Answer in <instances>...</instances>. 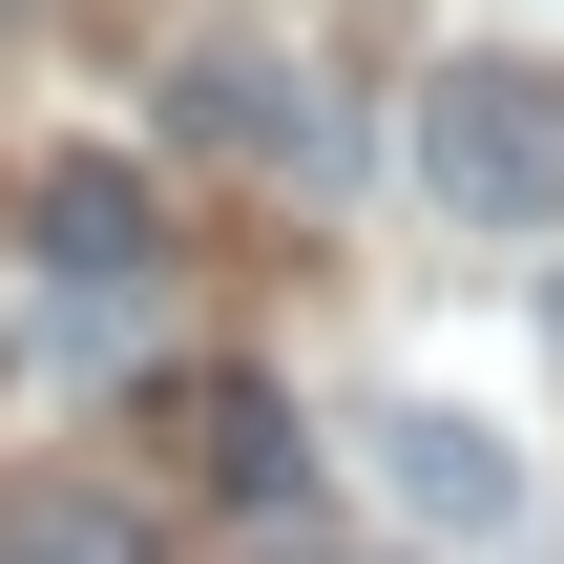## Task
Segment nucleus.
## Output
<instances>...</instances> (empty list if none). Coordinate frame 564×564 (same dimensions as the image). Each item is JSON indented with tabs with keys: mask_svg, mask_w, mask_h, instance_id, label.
Segmentation results:
<instances>
[{
	"mask_svg": "<svg viewBox=\"0 0 564 564\" xmlns=\"http://www.w3.org/2000/svg\"><path fill=\"white\" fill-rule=\"evenodd\" d=\"M419 188H440L460 230H564V84L440 63V84H419Z\"/></svg>",
	"mask_w": 564,
	"mask_h": 564,
	"instance_id": "1",
	"label": "nucleus"
},
{
	"mask_svg": "<svg viewBox=\"0 0 564 564\" xmlns=\"http://www.w3.org/2000/svg\"><path fill=\"white\" fill-rule=\"evenodd\" d=\"M377 502L440 523V544H502V523H523V440L460 419V398H398V419H377Z\"/></svg>",
	"mask_w": 564,
	"mask_h": 564,
	"instance_id": "2",
	"label": "nucleus"
},
{
	"mask_svg": "<svg viewBox=\"0 0 564 564\" xmlns=\"http://www.w3.org/2000/svg\"><path fill=\"white\" fill-rule=\"evenodd\" d=\"M21 230H42V272H63V293H126V272H147V167L63 147V167L21 188Z\"/></svg>",
	"mask_w": 564,
	"mask_h": 564,
	"instance_id": "3",
	"label": "nucleus"
},
{
	"mask_svg": "<svg viewBox=\"0 0 564 564\" xmlns=\"http://www.w3.org/2000/svg\"><path fill=\"white\" fill-rule=\"evenodd\" d=\"M188 147H251V167H335V126H314V84H272L251 42H188Z\"/></svg>",
	"mask_w": 564,
	"mask_h": 564,
	"instance_id": "4",
	"label": "nucleus"
},
{
	"mask_svg": "<svg viewBox=\"0 0 564 564\" xmlns=\"http://www.w3.org/2000/svg\"><path fill=\"white\" fill-rule=\"evenodd\" d=\"M0 564H147V523H126L105 481H21V502H0Z\"/></svg>",
	"mask_w": 564,
	"mask_h": 564,
	"instance_id": "5",
	"label": "nucleus"
},
{
	"mask_svg": "<svg viewBox=\"0 0 564 564\" xmlns=\"http://www.w3.org/2000/svg\"><path fill=\"white\" fill-rule=\"evenodd\" d=\"M188 419H209V481H230V502H272V481H293V419H272L251 377H209Z\"/></svg>",
	"mask_w": 564,
	"mask_h": 564,
	"instance_id": "6",
	"label": "nucleus"
}]
</instances>
